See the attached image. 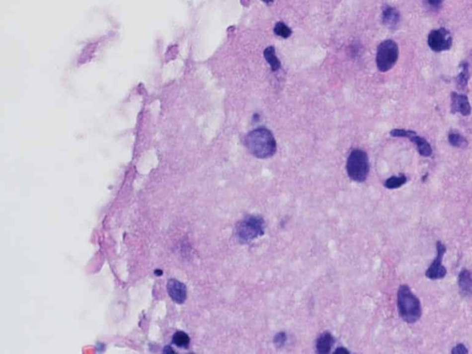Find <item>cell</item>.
Here are the masks:
<instances>
[{"instance_id":"cell-1","label":"cell","mask_w":472,"mask_h":354,"mask_svg":"<svg viewBox=\"0 0 472 354\" xmlns=\"http://www.w3.org/2000/svg\"><path fill=\"white\" fill-rule=\"evenodd\" d=\"M245 147L249 152L259 159L272 157L277 150V143L274 136L267 129H254L244 139Z\"/></svg>"},{"instance_id":"cell-2","label":"cell","mask_w":472,"mask_h":354,"mask_svg":"<svg viewBox=\"0 0 472 354\" xmlns=\"http://www.w3.org/2000/svg\"><path fill=\"white\" fill-rule=\"evenodd\" d=\"M397 309L405 322L412 324L421 318V302L408 285H401L397 290Z\"/></svg>"},{"instance_id":"cell-3","label":"cell","mask_w":472,"mask_h":354,"mask_svg":"<svg viewBox=\"0 0 472 354\" xmlns=\"http://www.w3.org/2000/svg\"><path fill=\"white\" fill-rule=\"evenodd\" d=\"M264 219L257 215H249L236 226V238L241 244H248L265 233Z\"/></svg>"},{"instance_id":"cell-4","label":"cell","mask_w":472,"mask_h":354,"mask_svg":"<svg viewBox=\"0 0 472 354\" xmlns=\"http://www.w3.org/2000/svg\"><path fill=\"white\" fill-rule=\"evenodd\" d=\"M369 169L367 153L362 149H353L347 161V172L350 178L358 183H363L368 176Z\"/></svg>"},{"instance_id":"cell-5","label":"cell","mask_w":472,"mask_h":354,"mask_svg":"<svg viewBox=\"0 0 472 354\" xmlns=\"http://www.w3.org/2000/svg\"><path fill=\"white\" fill-rule=\"evenodd\" d=\"M398 46L393 40H386L378 45L377 51V69L381 72L390 71L398 59Z\"/></svg>"},{"instance_id":"cell-6","label":"cell","mask_w":472,"mask_h":354,"mask_svg":"<svg viewBox=\"0 0 472 354\" xmlns=\"http://www.w3.org/2000/svg\"><path fill=\"white\" fill-rule=\"evenodd\" d=\"M427 43L433 51L440 53L450 50L453 45V38L446 28H439L429 33Z\"/></svg>"},{"instance_id":"cell-7","label":"cell","mask_w":472,"mask_h":354,"mask_svg":"<svg viewBox=\"0 0 472 354\" xmlns=\"http://www.w3.org/2000/svg\"><path fill=\"white\" fill-rule=\"evenodd\" d=\"M436 250H437V256L425 273L426 277L430 280H440L446 277L447 275V269L442 264L443 257L446 254L447 247L441 242H437Z\"/></svg>"},{"instance_id":"cell-8","label":"cell","mask_w":472,"mask_h":354,"mask_svg":"<svg viewBox=\"0 0 472 354\" xmlns=\"http://www.w3.org/2000/svg\"><path fill=\"white\" fill-rule=\"evenodd\" d=\"M451 112L453 114L459 113L463 116H470L472 114V106L468 96L465 94H460L458 92H452Z\"/></svg>"},{"instance_id":"cell-9","label":"cell","mask_w":472,"mask_h":354,"mask_svg":"<svg viewBox=\"0 0 472 354\" xmlns=\"http://www.w3.org/2000/svg\"><path fill=\"white\" fill-rule=\"evenodd\" d=\"M167 290L172 301L177 303H183L186 299V287L177 280H170L167 283Z\"/></svg>"},{"instance_id":"cell-10","label":"cell","mask_w":472,"mask_h":354,"mask_svg":"<svg viewBox=\"0 0 472 354\" xmlns=\"http://www.w3.org/2000/svg\"><path fill=\"white\" fill-rule=\"evenodd\" d=\"M400 20L399 11L393 6H385L382 13V21L390 29H395Z\"/></svg>"},{"instance_id":"cell-11","label":"cell","mask_w":472,"mask_h":354,"mask_svg":"<svg viewBox=\"0 0 472 354\" xmlns=\"http://www.w3.org/2000/svg\"><path fill=\"white\" fill-rule=\"evenodd\" d=\"M459 287L460 293L463 296H472V276L470 271L464 269L460 271L459 275Z\"/></svg>"},{"instance_id":"cell-12","label":"cell","mask_w":472,"mask_h":354,"mask_svg":"<svg viewBox=\"0 0 472 354\" xmlns=\"http://www.w3.org/2000/svg\"><path fill=\"white\" fill-rule=\"evenodd\" d=\"M408 139L416 145V148L421 156L430 157L433 153V148L430 143L424 138L417 135V132H415L414 134H412Z\"/></svg>"},{"instance_id":"cell-13","label":"cell","mask_w":472,"mask_h":354,"mask_svg":"<svg viewBox=\"0 0 472 354\" xmlns=\"http://www.w3.org/2000/svg\"><path fill=\"white\" fill-rule=\"evenodd\" d=\"M334 344V338L330 333L325 332L320 336L316 342V350L320 354H328Z\"/></svg>"},{"instance_id":"cell-14","label":"cell","mask_w":472,"mask_h":354,"mask_svg":"<svg viewBox=\"0 0 472 354\" xmlns=\"http://www.w3.org/2000/svg\"><path fill=\"white\" fill-rule=\"evenodd\" d=\"M470 79V66L468 62H462L460 66V73L456 78L457 85L460 90H465Z\"/></svg>"},{"instance_id":"cell-15","label":"cell","mask_w":472,"mask_h":354,"mask_svg":"<svg viewBox=\"0 0 472 354\" xmlns=\"http://www.w3.org/2000/svg\"><path fill=\"white\" fill-rule=\"evenodd\" d=\"M264 57L270 66L271 71H278L281 69V62H280L278 57L276 56V51H275V48L273 46H268L265 49Z\"/></svg>"},{"instance_id":"cell-16","label":"cell","mask_w":472,"mask_h":354,"mask_svg":"<svg viewBox=\"0 0 472 354\" xmlns=\"http://www.w3.org/2000/svg\"><path fill=\"white\" fill-rule=\"evenodd\" d=\"M407 182V177L404 174H400L397 176H391L388 180L385 182V187L389 189H395L401 187Z\"/></svg>"},{"instance_id":"cell-17","label":"cell","mask_w":472,"mask_h":354,"mask_svg":"<svg viewBox=\"0 0 472 354\" xmlns=\"http://www.w3.org/2000/svg\"><path fill=\"white\" fill-rule=\"evenodd\" d=\"M448 142L450 143V145H452L456 148H465L468 146L466 139L463 136L460 135V133H456V132L449 133Z\"/></svg>"},{"instance_id":"cell-18","label":"cell","mask_w":472,"mask_h":354,"mask_svg":"<svg viewBox=\"0 0 472 354\" xmlns=\"http://www.w3.org/2000/svg\"><path fill=\"white\" fill-rule=\"evenodd\" d=\"M172 342L180 348H187L190 343V338L185 332L177 331L172 337Z\"/></svg>"},{"instance_id":"cell-19","label":"cell","mask_w":472,"mask_h":354,"mask_svg":"<svg viewBox=\"0 0 472 354\" xmlns=\"http://www.w3.org/2000/svg\"><path fill=\"white\" fill-rule=\"evenodd\" d=\"M274 32L276 35L281 36V38H289L292 35V30L283 22H278L275 25Z\"/></svg>"},{"instance_id":"cell-20","label":"cell","mask_w":472,"mask_h":354,"mask_svg":"<svg viewBox=\"0 0 472 354\" xmlns=\"http://www.w3.org/2000/svg\"><path fill=\"white\" fill-rule=\"evenodd\" d=\"M415 131L412 130H406V129H393L390 131V135L395 138H409L412 134H414Z\"/></svg>"},{"instance_id":"cell-21","label":"cell","mask_w":472,"mask_h":354,"mask_svg":"<svg viewBox=\"0 0 472 354\" xmlns=\"http://www.w3.org/2000/svg\"><path fill=\"white\" fill-rule=\"evenodd\" d=\"M286 341H287V335L284 332H280V333H278L277 335L275 336L274 344L278 347L283 346Z\"/></svg>"},{"instance_id":"cell-22","label":"cell","mask_w":472,"mask_h":354,"mask_svg":"<svg viewBox=\"0 0 472 354\" xmlns=\"http://www.w3.org/2000/svg\"><path fill=\"white\" fill-rule=\"evenodd\" d=\"M451 353L453 354H469V351H468V349L466 348L465 345L458 344L457 346L454 347Z\"/></svg>"},{"instance_id":"cell-23","label":"cell","mask_w":472,"mask_h":354,"mask_svg":"<svg viewBox=\"0 0 472 354\" xmlns=\"http://www.w3.org/2000/svg\"><path fill=\"white\" fill-rule=\"evenodd\" d=\"M426 3L429 6L433 8H440L443 4V0H426Z\"/></svg>"},{"instance_id":"cell-24","label":"cell","mask_w":472,"mask_h":354,"mask_svg":"<svg viewBox=\"0 0 472 354\" xmlns=\"http://www.w3.org/2000/svg\"><path fill=\"white\" fill-rule=\"evenodd\" d=\"M339 353H346V354H349V351H347L346 349L338 348V350H336L335 354H339Z\"/></svg>"},{"instance_id":"cell-25","label":"cell","mask_w":472,"mask_h":354,"mask_svg":"<svg viewBox=\"0 0 472 354\" xmlns=\"http://www.w3.org/2000/svg\"><path fill=\"white\" fill-rule=\"evenodd\" d=\"M263 1H264L265 3H267V4H269V3H272L274 0H263Z\"/></svg>"}]
</instances>
